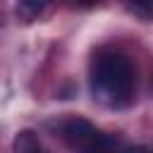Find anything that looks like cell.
Returning a JSON list of instances; mask_svg holds the SVG:
<instances>
[{
	"instance_id": "cell-6",
	"label": "cell",
	"mask_w": 153,
	"mask_h": 153,
	"mask_svg": "<svg viewBox=\"0 0 153 153\" xmlns=\"http://www.w3.org/2000/svg\"><path fill=\"white\" fill-rule=\"evenodd\" d=\"M131 5H134L141 14H148L151 7H153V0H131Z\"/></svg>"
},
{
	"instance_id": "cell-8",
	"label": "cell",
	"mask_w": 153,
	"mask_h": 153,
	"mask_svg": "<svg viewBox=\"0 0 153 153\" xmlns=\"http://www.w3.org/2000/svg\"><path fill=\"white\" fill-rule=\"evenodd\" d=\"M79 2H81L84 7H93V5H98L100 0H79Z\"/></svg>"
},
{
	"instance_id": "cell-5",
	"label": "cell",
	"mask_w": 153,
	"mask_h": 153,
	"mask_svg": "<svg viewBox=\"0 0 153 153\" xmlns=\"http://www.w3.org/2000/svg\"><path fill=\"white\" fill-rule=\"evenodd\" d=\"M53 0H17V7L24 12V14H38L43 12Z\"/></svg>"
},
{
	"instance_id": "cell-2",
	"label": "cell",
	"mask_w": 153,
	"mask_h": 153,
	"mask_svg": "<svg viewBox=\"0 0 153 153\" xmlns=\"http://www.w3.org/2000/svg\"><path fill=\"white\" fill-rule=\"evenodd\" d=\"M96 134H98V129L84 117H74V120H67L62 124V136H65L67 146L76 153H84Z\"/></svg>"
},
{
	"instance_id": "cell-4",
	"label": "cell",
	"mask_w": 153,
	"mask_h": 153,
	"mask_svg": "<svg viewBox=\"0 0 153 153\" xmlns=\"http://www.w3.org/2000/svg\"><path fill=\"white\" fill-rule=\"evenodd\" d=\"M14 153H48L45 146L41 143V139L36 136V131L31 129H22L17 136H14Z\"/></svg>"
},
{
	"instance_id": "cell-1",
	"label": "cell",
	"mask_w": 153,
	"mask_h": 153,
	"mask_svg": "<svg viewBox=\"0 0 153 153\" xmlns=\"http://www.w3.org/2000/svg\"><path fill=\"white\" fill-rule=\"evenodd\" d=\"M91 93L108 108H124L134 96V67L120 53H103L91 67Z\"/></svg>"
},
{
	"instance_id": "cell-7",
	"label": "cell",
	"mask_w": 153,
	"mask_h": 153,
	"mask_svg": "<svg viewBox=\"0 0 153 153\" xmlns=\"http://www.w3.org/2000/svg\"><path fill=\"white\" fill-rule=\"evenodd\" d=\"M122 153H151L146 146H127V148H122Z\"/></svg>"
},
{
	"instance_id": "cell-3",
	"label": "cell",
	"mask_w": 153,
	"mask_h": 153,
	"mask_svg": "<svg viewBox=\"0 0 153 153\" xmlns=\"http://www.w3.org/2000/svg\"><path fill=\"white\" fill-rule=\"evenodd\" d=\"M122 139L108 131H98L84 153H122Z\"/></svg>"
}]
</instances>
